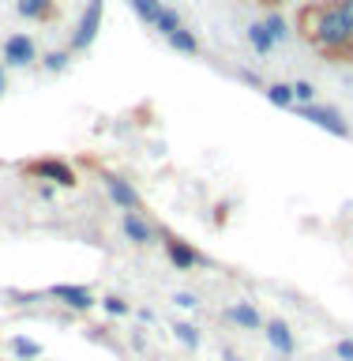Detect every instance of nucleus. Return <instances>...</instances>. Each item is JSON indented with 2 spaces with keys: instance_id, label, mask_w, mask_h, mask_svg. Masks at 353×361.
<instances>
[{
  "instance_id": "obj_1",
  "label": "nucleus",
  "mask_w": 353,
  "mask_h": 361,
  "mask_svg": "<svg viewBox=\"0 0 353 361\" xmlns=\"http://www.w3.org/2000/svg\"><path fill=\"white\" fill-rule=\"evenodd\" d=\"M297 34L316 53L335 56V61H353V30L342 19L335 0H312L297 11Z\"/></svg>"
},
{
  "instance_id": "obj_2",
  "label": "nucleus",
  "mask_w": 353,
  "mask_h": 361,
  "mask_svg": "<svg viewBox=\"0 0 353 361\" xmlns=\"http://www.w3.org/2000/svg\"><path fill=\"white\" fill-rule=\"evenodd\" d=\"M23 173L34 177V180H45V185H56V188H75L79 185V177H75V169L64 162V158H53V154H45V158H34V162L23 166Z\"/></svg>"
},
{
  "instance_id": "obj_3",
  "label": "nucleus",
  "mask_w": 353,
  "mask_h": 361,
  "mask_svg": "<svg viewBox=\"0 0 353 361\" xmlns=\"http://www.w3.org/2000/svg\"><path fill=\"white\" fill-rule=\"evenodd\" d=\"M101 19H106V0H87L83 16H79L75 30H72V42H68V49H72V53L90 49V45H94V38H98V30H101Z\"/></svg>"
},
{
  "instance_id": "obj_4",
  "label": "nucleus",
  "mask_w": 353,
  "mask_h": 361,
  "mask_svg": "<svg viewBox=\"0 0 353 361\" xmlns=\"http://www.w3.org/2000/svg\"><path fill=\"white\" fill-rule=\"evenodd\" d=\"M293 113H297L301 121L316 124V128L338 135V140H349V121H346L335 106H320V102H312V106H293Z\"/></svg>"
},
{
  "instance_id": "obj_5",
  "label": "nucleus",
  "mask_w": 353,
  "mask_h": 361,
  "mask_svg": "<svg viewBox=\"0 0 353 361\" xmlns=\"http://www.w3.org/2000/svg\"><path fill=\"white\" fill-rule=\"evenodd\" d=\"M162 245H166L169 264H173L177 271H196V267L203 264V252H199V248H192L185 237H177V233H166V230H162Z\"/></svg>"
},
{
  "instance_id": "obj_6",
  "label": "nucleus",
  "mask_w": 353,
  "mask_h": 361,
  "mask_svg": "<svg viewBox=\"0 0 353 361\" xmlns=\"http://www.w3.org/2000/svg\"><path fill=\"white\" fill-rule=\"evenodd\" d=\"M49 298L61 301L64 309L72 312H90L94 309V293H90V286H79V282H61V286H49Z\"/></svg>"
},
{
  "instance_id": "obj_7",
  "label": "nucleus",
  "mask_w": 353,
  "mask_h": 361,
  "mask_svg": "<svg viewBox=\"0 0 353 361\" xmlns=\"http://www.w3.org/2000/svg\"><path fill=\"white\" fill-rule=\"evenodd\" d=\"M4 64L8 68L38 64V45H34L30 34H11V38H4Z\"/></svg>"
},
{
  "instance_id": "obj_8",
  "label": "nucleus",
  "mask_w": 353,
  "mask_h": 361,
  "mask_svg": "<svg viewBox=\"0 0 353 361\" xmlns=\"http://www.w3.org/2000/svg\"><path fill=\"white\" fill-rule=\"evenodd\" d=\"M101 180H106V192H109V200L117 203V211H140L143 196L135 192V185H132L128 177H120V173H106Z\"/></svg>"
},
{
  "instance_id": "obj_9",
  "label": "nucleus",
  "mask_w": 353,
  "mask_h": 361,
  "mask_svg": "<svg viewBox=\"0 0 353 361\" xmlns=\"http://www.w3.org/2000/svg\"><path fill=\"white\" fill-rule=\"evenodd\" d=\"M264 335H267V346L275 350V354H282V357H293V354H297V335L290 331L286 320H278V316L264 320Z\"/></svg>"
},
{
  "instance_id": "obj_10",
  "label": "nucleus",
  "mask_w": 353,
  "mask_h": 361,
  "mask_svg": "<svg viewBox=\"0 0 353 361\" xmlns=\"http://www.w3.org/2000/svg\"><path fill=\"white\" fill-rule=\"evenodd\" d=\"M120 230H124V237H128L132 245H154V237H162V230H158L154 222H147L140 211H124Z\"/></svg>"
},
{
  "instance_id": "obj_11",
  "label": "nucleus",
  "mask_w": 353,
  "mask_h": 361,
  "mask_svg": "<svg viewBox=\"0 0 353 361\" xmlns=\"http://www.w3.org/2000/svg\"><path fill=\"white\" fill-rule=\"evenodd\" d=\"M225 316H230L241 331H259V327H264V312H259L252 301H233L230 309H225Z\"/></svg>"
},
{
  "instance_id": "obj_12",
  "label": "nucleus",
  "mask_w": 353,
  "mask_h": 361,
  "mask_svg": "<svg viewBox=\"0 0 353 361\" xmlns=\"http://www.w3.org/2000/svg\"><path fill=\"white\" fill-rule=\"evenodd\" d=\"M16 11L30 23H49L53 11H56V0H19Z\"/></svg>"
},
{
  "instance_id": "obj_13",
  "label": "nucleus",
  "mask_w": 353,
  "mask_h": 361,
  "mask_svg": "<svg viewBox=\"0 0 353 361\" xmlns=\"http://www.w3.org/2000/svg\"><path fill=\"white\" fill-rule=\"evenodd\" d=\"M248 45H252V53L256 56H267L271 49H275V38H271V30H267V23L259 19V23H252V27H248Z\"/></svg>"
},
{
  "instance_id": "obj_14",
  "label": "nucleus",
  "mask_w": 353,
  "mask_h": 361,
  "mask_svg": "<svg viewBox=\"0 0 353 361\" xmlns=\"http://www.w3.org/2000/svg\"><path fill=\"white\" fill-rule=\"evenodd\" d=\"M166 45H169V49H177V53H188V56H199V49H203L199 38H196V34H192L188 27L173 30V34L166 38Z\"/></svg>"
},
{
  "instance_id": "obj_15",
  "label": "nucleus",
  "mask_w": 353,
  "mask_h": 361,
  "mask_svg": "<svg viewBox=\"0 0 353 361\" xmlns=\"http://www.w3.org/2000/svg\"><path fill=\"white\" fill-rule=\"evenodd\" d=\"M8 346H11V354H16L19 361H38L42 357V343H34V338H27V335H16Z\"/></svg>"
},
{
  "instance_id": "obj_16",
  "label": "nucleus",
  "mask_w": 353,
  "mask_h": 361,
  "mask_svg": "<svg viewBox=\"0 0 353 361\" xmlns=\"http://www.w3.org/2000/svg\"><path fill=\"white\" fill-rule=\"evenodd\" d=\"M173 338H177L185 350H199V343H203V338H199V327L188 324V320H177V324H173Z\"/></svg>"
},
{
  "instance_id": "obj_17",
  "label": "nucleus",
  "mask_w": 353,
  "mask_h": 361,
  "mask_svg": "<svg viewBox=\"0 0 353 361\" xmlns=\"http://www.w3.org/2000/svg\"><path fill=\"white\" fill-rule=\"evenodd\" d=\"M264 94H267L271 106L293 109V87H290V83H267V87H264Z\"/></svg>"
},
{
  "instance_id": "obj_18",
  "label": "nucleus",
  "mask_w": 353,
  "mask_h": 361,
  "mask_svg": "<svg viewBox=\"0 0 353 361\" xmlns=\"http://www.w3.org/2000/svg\"><path fill=\"white\" fill-rule=\"evenodd\" d=\"M128 4H132V11L147 23V27H154L158 16H162V8H166L162 0H128Z\"/></svg>"
},
{
  "instance_id": "obj_19",
  "label": "nucleus",
  "mask_w": 353,
  "mask_h": 361,
  "mask_svg": "<svg viewBox=\"0 0 353 361\" xmlns=\"http://www.w3.org/2000/svg\"><path fill=\"white\" fill-rule=\"evenodd\" d=\"M185 23H180V11L177 8H162V16H158V23H154V30L162 34V38H169L173 30H180Z\"/></svg>"
},
{
  "instance_id": "obj_20",
  "label": "nucleus",
  "mask_w": 353,
  "mask_h": 361,
  "mask_svg": "<svg viewBox=\"0 0 353 361\" xmlns=\"http://www.w3.org/2000/svg\"><path fill=\"white\" fill-rule=\"evenodd\" d=\"M264 23H267V30H271V38L275 42H290V19H282L278 11H271V16H264Z\"/></svg>"
},
{
  "instance_id": "obj_21",
  "label": "nucleus",
  "mask_w": 353,
  "mask_h": 361,
  "mask_svg": "<svg viewBox=\"0 0 353 361\" xmlns=\"http://www.w3.org/2000/svg\"><path fill=\"white\" fill-rule=\"evenodd\" d=\"M293 106H312L316 102V87L309 83V79H293Z\"/></svg>"
},
{
  "instance_id": "obj_22",
  "label": "nucleus",
  "mask_w": 353,
  "mask_h": 361,
  "mask_svg": "<svg viewBox=\"0 0 353 361\" xmlns=\"http://www.w3.org/2000/svg\"><path fill=\"white\" fill-rule=\"evenodd\" d=\"M68 61H72V49H53V53L42 56V68L45 72H64Z\"/></svg>"
},
{
  "instance_id": "obj_23",
  "label": "nucleus",
  "mask_w": 353,
  "mask_h": 361,
  "mask_svg": "<svg viewBox=\"0 0 353 361\" xmlns=\"http://www.w3.org/2000/svg\"><path fill=\"white\" fill-rule=\"evenodd\" d=\"M101 309H106L109 316H128L132 305L124 301V298H117V293H109V298H101Z\"/></svg>"
},
{
  "instance_id": "obj_24",
  "label": "nucleus",
  "mask_w": 353,
  "mask_h": 361,
  "mask_svg": "<svg viewBox=\"0 0 353 361\" xmlns=\"http://www.w3.org/2000/svg\"><path fill=\"white\" fill-rule=\"evenodd\" d=\"M173 305H177V309H199V298H196V293H188V290H180V293H173Z\"/></svg>"
},
{
  "instance_id": "obj_25",
  "label": "nucleus",
  "mask_w": 353,
  "mask_h": 361,
  "mask_svg": "<svg viewBox=\"0 0 353 361\" xmlns=\"http://www.w3.org/2000/svg\"><path fill=\"white\" fill-rule=\"evenodd\" d=\"M335 354H338V361H353V338H338Z\"/></svg>"
},
{
  "instance_id": "obj_26",
  "label": "nucleus",
  "mask_w": 353,
  "mask_h": 361,
  "mask_svg": "<svg viewBox=\"0 0 353 361\" xmlns=\"http://www.w3.org/2000/svg\"><path fill=\"white\" fill-rule=\"evenodd\" d=\"M338 11H342V19L349 23V30H353V0H335Z\"/></svg>"
},
{
  "instance_id": "obj_27",
  "label": "nucleus",
  "mask_w": 353,
  "mask_h": 361,
  "mask_svg": "<svg viewBox=\"0 0 353 361\" xmlns=\"http://www.w3.org/2000/svg\"><path fill=\"white\" fill-rule=\"evenodd\" d=\"M237 75H241V79H244V83H252V87H259V90H264V87H267V83H264V79H259L256 72H248V68H241V72H237Z\"/></svg>"
},
{
  "instance_id": "obj_28",
  "label": "nucleus",
  "mask_w": 353,
  "mask_h": 361,
  "mask_svg": "<svg viewBox=\"0 0 353 361\" xmlns=\"http://www.w3.org/2000/svg\"><path fill=\"white\" fill-rule=\"evenodd\" d=\"M38 196H42V200H53V196H56V185H42Z\"/></svg>"
},
{
  "instance_id": "obj_29",
  "label": "nucleus",
  "mask_w": 353,
  "mask_h": 361,
  "mask_svg": "<svg viewBox=\"0 0 353 361\" xmlns=\"http://www.w3.org/2000/svg\"><path fill=\"white\" fill-rule=\"evenodd\" d=\"M135 316H140L143 324H154V312H151V309H140V312H135Z\"/></svg>"
},
{
  "instance_id": "obj_30",
  "label": "nucleus",
  "mask_w": 353,
  "mask_h": 361,
  "mask_svg": "<svg viewBox=\"0 0 353 361\" xmlns=\"http://www.w3.org/2000/svg\"><path fill=\"white\" fill-rule=\"evenodd\" d=\"M4 87H8V72L0 68V94H4Z\"/></svg>"
}]
</instances>
